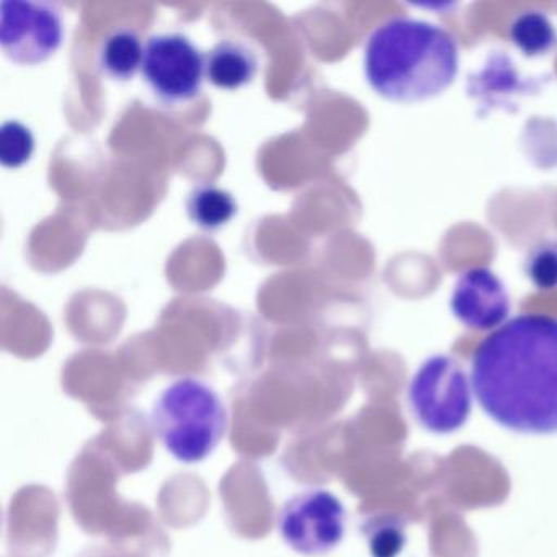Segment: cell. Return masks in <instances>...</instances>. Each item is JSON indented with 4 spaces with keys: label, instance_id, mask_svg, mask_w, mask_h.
Returning <instances> with one entry per match:
<instances>
[{
    "label": "cell",
    "instance_id": "277c9868",
    "mask_svg": "<svg viewBox=\"0 0 557 557\" xmlns=\"http://www.w3.org/2000/svg\"><path fill=\"white\" fill-rule=\"evenodd\" d=\"M409 400L419 422L430 432L461 429L471 413V386L455 358H429L410 381Z\"/></svg>",
    "mask_w": 557,
    "mask_h": 557
},
{
    "label": "cell",
    "instance_id": "7c38bea8",
    "mask_svg": "<svg viewBox=\"0 0 557 557\" xmlns=\"http://www.w3.org/2000/svg\"><path fill=\"white\" fill-rule=\"evenodd\" d=\"M510 40L524 57L540 58L549 54L557 44L553 21L540 11H528L513 18Z\"/></svg>",
    "mask_w": 557,
    "mask_h": 557
},
{
    "label": "cell",
    "instance_id": "5bb4252c",
    "mask_svg": "<svg viewBox=\"0 0 557 557\" xmlns=\"http://www.w3.org/2000/svg\"><path fill=\"white\" fill-rule=\"evenodd\" d=\"M35 152L32 129L17 120H9L0 126V164L5 169H18L30 162Z\"/></svg>",
    "mask_w": 557,
    "mask_h": 557
},
{
    "label": "cell",
    "instance_id": "9c48e42d",
    "mask_svg": "<svg viewBox=\"0 0 557 557\" xmlns=\"http://www.w3.org/2000/svg\"><path fill=\"white\" fill-rule=\"evenodd\" d=\"M257 73L259 58L243 41H220L207 54V79L218 89H240L252 83Z\"/></svg>",
    "mask_w": 557,
    "mask_h": 557
},
{
    "label": "cell",
    "instance_id": "7a4b0ae2",
    "mask_svg": "<svg viewBox=\"0 0 557 557\" xmlns=\"http://www.w3.org/2000/svg\"><path fill=\"white\" fill-rule=\"evenodd\" d=\"M363 67L371 89L383 99L426 102L458 77V44L448 30L430 22L391 18L368 37Z\"/></svg>",
    "mask_w": 557,
    "mask_h": 557
},
{
    "label": "cell",
    "instance_id": "ba28073f",
    "mask_svg": "<svg viewBox=\"0 0 557 557\" xmlns=\"http://www.w3.org/2000/svg\"><path fill=\"white\" fill-rule=\"evenodd\" d=\"M453 314L466 327L492 331L510 314V296L502 280L485 267H474L459 275L449 301Z\"/></svg>",
    "mask_w": 557,
    "mask_h": 557
},
{
    "label": "cell",
    "instance_id": "52a82bcc",
    "mask_svg": "<svg viewBox=\"0 0 557 557\" xmlns=\"http://www.w3.org/2000/svg\"><path fill=\"white\" fill-rule=\"evenodd\" d=\"M143 77L168 106L190 102L200 96L207 77V54L184 34H158L145 47Z\"/></svg>",
    "mask_w": 557,
    "mask_h": 557
},
{
    "label": "cell",
    "instance_id": "6da1fadb",
    "mask_svg": "<svg viewBox=\"0 0 557 557\" xmlns=\"http://www.w3.org/2000/svg\"><path fill=\"white\" fill-rule=\"evenodd\" d=\"M471 386L500 425L557 432V319L520 314L495 329L472 355Z\"/></svg>",
    "mask_w": 557,
    "mask_h": 557
},
{
    "label": "cell",
    "instance_id": "4fadbf2b",
    "mask_svg": "<svg viewBox=\"0 0 557 557\" xmlns=\"http://www.w3.org/2000/svg\"><path fill=\"white\" fill-rule=\"evenodd\" d=\"M371 557H397L406 546V521L396 515H376L363 527Z\"/></svg>",
    "mask_w": 557,
    "mask_h": 557
},
{
    "label": "cell",
    "instance_id": "5b68a950",
    "mask_svg": "<svg viewBox=\"0 0 557 557\" xmlns=\"http://www.w3.org/2000/svg\"><path fill=\"white\" fill-rule=\"evenodd\" d=\"M64 40V17L54 2L2 0L0 2V48L18 66H40L60 50Z\"/></svg>",
    "mask_w": 557,
    "mask_h": 557
},
{
    "label": "cell",
    "instance_id": "8992f818",
    "mask_svg": "<svg viewBox=\"0 0 557 557\" xmlns=\"http://www.w3.org/2000/svg\"><path fill=\"white\" fill-rule=\"evenodd\" d=\"M347 510L337 495L325 488H308L293 495L278 517L286 546L306 557L332 553L344 541Z\"/></svg>",
    "mask_w": 557,
    "mask_h": 557
},
{
    "label": "cell",
    "instance_id": "9a60e30c",
    "mask_svg": "<svg viewBox=\"0 0 557 557\" xmlns=\"http://www.w3.org/2000/svg\"><path fill=\"white\" fill-rule=\"evenodd\" d=\"M524 272L528 280L541 292H550L557 288V246L543 244L531 250Z\"/></svg>",
    "mask_w": 557,
    "mask_h": 557
},
{
    "label": "cell",
    "instance_id": "8fae6325",
    "mask_svg": "<svg viewBox=\"0 0 557 557\" xmlns=\"http://www.w3.org/2000/svg\"><path fill=\"white\" fill-rule=\"evenodd\" d=\"M185 208L191 223L207 233H218L239 213L236 197L214 184L195 185Z\"/></svg>",
    "mask_w": 557,
    "mask_h": 557
},
{
    "label": "cell",
    "instance_id": "30bf717a",
    "mask_svg": "<svg viewBox=\"0 0 557 557\" xmlns=\"http://www.w3.org/2000/svg\"><path fill=\"white\" fill-rule=\"evenodd\" d=\"M145 47L133 28L122 27L107 35L97 54V66L103 76L119 83H128L143 67Z\"/></svg>",
    "mask_w": 557,
    "mask_h": 557
},
{
    "label": "cell",
    "instance_id": "3957f363",
    "mask_svg": "<svg viewBox=\"0 0 557 557\" xmlns=\"http://www.w3.org/2000/svg\"><path fill=\"white\" fill-rule=\"evenodd\" d=\"M227 423L220 394L197 377H181L169 384L151 410L154 435L184 465L210 458L226 436Z\"/></svg>",
    "mask_w": 557,
    "mask_h": 557
}]
</instances>
